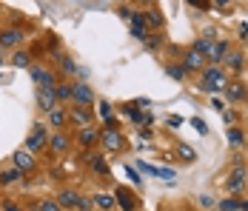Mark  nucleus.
Segmentation results:
<instances>
[{"instance_id": "obj_13", "label": "nucleus", "mask_w": 248, "mask_h": 211, "mask_svg": "<svg viewBox=\"0 0 248 211\" xmlns=\"http://www.w3.org/2000/svg\"><path fill=\"white\" fill-rule=\"evenodd\" d=\"M183 69H186V74H191V71H202L205 69V57H202L200 51H194V49H188V51L183 54Z\"/></svg>"}, {"instance_id": "obj_6", "label": "nucleus", "mask_w": 248, "mask_h": 211, "mask_svg": "<svg viewBox=\"0 0 248 211\" xmlns=\"http://www.w3.org/2000/svg\"><path fill=\"white\" fill-rule=\"evenodd\" d=\"M72 143H75L72 134H66L63 129H57L54 134H49V151L51 154H66V151L72 148Z\"/></svg>"}, {"instance_id": "obj_15", "label": "nucleus", "mask_w": 248, "mask_h": 211, "mask_svg": "<svg viewBox=\"0 0 248 211\" xmlns=\"http://www.w3.org/2000/svg\"><path fill=\"white\" fill-rule=\"evenodd\" d=\"M123 112L128 114V120L134 123V126H143V123H151V114H146L137 103H125L123 106Z\"/></svg>"}, {"instance_id": "obj_4", "label": "nucleus", "mask_w": 248, "mask_h": 211, "mask_svg": "<svg viewBox=\"0 0 248 211\" xmlns=\"http://www.w3.org/2000/svg\"><path fill=\"white\" fill-rule=\"evenodd\" d=\"M100 146H103L106 151H123L125 148V137L117 131V126H111V129L100 131Z\"/></svg>"}, {"instance_id": "obj_20", "label": "nucleus", "mask_w": 248, "mask_h": 211, "mask_svg": "<svg viewBox=\"0 0 248 211\" xmlns=\"http://www.w3.org/2000/svg\"><path fill=\"white\" fill-rule=\"evenodd\" d=\"M225 94H228L231 103H243V100H248V89L243 86V83H228V86H225Z\"/></svg>"}, {"instance_id": "obj_31", "label": "nucleus", "mask_w": 248, "mask_h": 211, "mask_svg": "<svg viewBox=\"0 0 248 211\" xmlns=\"http://www.w3.org/2000/svg\"><path fill=\"white\" fill-rule=\"evenodd\" d=\"M100 117L106 120V129H111V126H117V123H114V117H111V106H108L106 100L100 103Z\"/></svg>"}, {"instance_id": "obj_23", "label": "nucleus", "mask_w": 248, "mask_h": 211, "mask_svg": "<svg viewBox=\"0 0 248 211\" xmlns=\"http://www.w3.org/2000/svg\"><path fill=\"white\" fill-rule=\"evenodd\" d=\"M128 20H131V34L140 37V40H146V34H149V32H146V29H149V26H146V17H143V15H131Z\"/></svg>"}, {"instance_id": "obj_37", "label": "nucleus", "mask_w": 248, "mask_h": 211, "mask_svg": "<svg viewBox=\"0 0 248 211\" xmlns=\"http://www.w3.org/2000/svg\"><path fill=\"white\" fill-rule=\"evenodd\" d=\"M180 157H183L186 163H194V148H188V146H180Z\"/></svg>"}, {"instance_id": "obj_16", "label": "nucleus", "mask_w": 248, "mask_h": 211, "mask_svg": "<svg viewBox=\"0 0 248 211\" xmlns=\"http://www.w3.org/2000/svg\"><path fill=\"white\" fill-rule=\"evenodd\" d=\"M15 183H26V174L17 168V165L3 168V171H0V186H15Z\"/></svg>"}, {"instance_id": "obj_22", "label": "nucleus", "mask_w": 248, "mask_h": 211, "mask_svg": "<svg viewBox=\"0 0 248 211\" xmlns=\"http://www.w3.org/2000/svg\"><path fill=\"white\" fill-rule=\"evenodd\" d=\"M72 89H75L72 83H66V80H57L51 92H54V97H57V103H69V100H72Z\"/></svg>"}, {"instance_id": "obj_30", "label": "nucleus", "mask_w": 248, "mask_h": 211, "mask_svg": "<svg viewBox=\"0 0 248 211\" xmlns=\"http://www.w3.org/2000/svg\"><path fill=\"white\" fill-rule=\"evenodd\" d=\"M166 71H169V77H174V80H186V69H183V63H169L166 66Z\"/></svg>"}, {"instance_id": "obj_14", "label": "nucleus", "mask_w": 248, "mask_h": 211, "mask_svg": "<svg viewBox=\"0 0 248 211\" xmlns=\"http://www.w3.org/2000/svg\"><path fill=\"white\" fill-rule=\"evenodd\" d=\"M46 114H49V123L54 126V131H57V129H66V126H69V109H66L63 103H57V106H54L51 112H46Z\"/></svg>"}, {"instance_id": "obj_38", "label": "nucleus", "mask_w": 248, "mask_h": 211, "mask_svg": "<svg viewBox=\"0 0 248 211\" xmlns=\"http://www.w3.org/2000/svg\"><path fill=\"white\" fill-rule=\"evenodd\" d=\"M0 211H23V209H20L15 200H3V203H0Z\"/></svg>"}, {"instance_id": "obj_35", "label": "nucleus", "mask_w": 248, "mask_h": 211, "mask_svg": "<svg viewBox=\"0 0 248 211\" xmlns=\"http://www.w3.org/2000/svg\"><path fill=\"white\" fill-rule=\"evenodd\" d=\"M37 211H63V209H60L57 200H40L37 203Z\"/></svg>"}, {"instance_id": "obj_24", "label": "nucleus", "mask_w": 248, "mask_h": 211, "mask_svg": "<svg viewBox=\"0 0 248 211\" xmlns=\"http://www.w3.org/2000/svg\"><path fill=\"white\" fill-rule=\"evenodd\" d=\"M12 66H15V69H29V66H31V51H26V49H15V54H12Z\"/></svg>"}, {"instance_id": "obj_11", "label": "nucleus", "mask_w": 248, "mask_h": 211, "mask_svg": "<svg viewBox=\"0 0 248 211\" xmlns=\"http://www.w3.org/2000/svg\"><path fill=\"white\" fill-rule=\"evenodd\" d=\"M225 186H228V194H240V191L246 188V165L243 163L234 165V171L228 174V183H225Z\"/></svg>"}, {"instance_id": "obj_18", "label": "nucleus", "mask_w": 248, "mask_h": 211, "mask_svg": "<svg viewBox=\"0 0 248 211\" xmlns=\"http://www.w3.org/2000/svg\"><path fill=\"white\" fill-rule=\"evenodd\" d=\"M86 165L94 171V174H100V177H108L111 174V168H108V163L100 157V154H86Z\"/></svg>"}, {"instance_id": "obj_36", "label": "nucleus", "mask_w": 248, "mask_h": 211, "mask_svg": "<svg viewBox=\"0 0 248 211\" xmlns=\"http://www.w3.org/2000/svg\"><path fill=\"white\" fill-rule=\"evenodd\" d=\"M223 123L225 126H234L237 123V112L234 109H223Z\"/></svg>"}, {"instance_id": "obj_33", "label": "nucleus", "mask_w": 248, "mask_h": 211, "mask_svg": "<svg viewBox=\"0 0 248 211\" xmlns=\"http://www.w3.org/2000/svg\"><path fill=\"white\" fill-rule=\"evenodd\" d=\"M60 71H63V74H75L77 63L72 60V57H66V54H63V57H60Z\"/></svg>"}, {"instance_id": "obj_41", "label": "nucleus", "mask_w": 248, "mask_h": 211, "mask_svg": "<svg viewBox=\"0 0 248 211\" xmlns=\"http://www.w3.org/2000/svg\"><path fill=\"white\" fill-rule=\"evenodd\" d=\"M146 46H149V49H160V37H154V34H146Z\"/></svg>"}, {"instance_id": "obj_10", "label": "nucleus", "mask_w": 248, "mask_h": 211, "mask_svg": "<svg viewBox=\"0 0 248 211\" xmlns=\"http://www.w3.org/2000/svg\"><path fill=\"white\" fill-rule=\"evenodd\" d=\"M12 165H17L23 174H31V171L37 168V160H34V154H31L29 148H17V151L12 154Z\"/></svg>"}, {"instance_id": "obj_34", "label": "nucleus", "mask_w": 248, "mask_h": 211, "mask_svg": "<svg viewBox=\"0 0 248 211\" xmlns=\"http://www.w3.org/2000/svg\"><path fill=\"white\" fill-rule=\"evenodd\" d=\"M220 211H240V200H234V197H225V200H220V206H217Z\"/></svg>"}, {"instance_id": "obj_25", "label": "nucleus", "mask_w": 248, "mask_h": 211, "mask_svg": "<svg viewBox=\"0 0 248 211\" xmlns=\"http://www.w3.org/2000/svg\"><path fill=\"white\" fill-rule=\"evenodd\" d=\"M92 203H94L100 211H114V209H117V200H114V197H108V194H94V197H92Z\"/></svg>"}, {"instance_id": "obj_40", "label": "nucleus", "mask_w": 248, "mask_h": 211, "mask_svg": "<svg viewBox=\"0 0 248 211\" xmlns=\"http://www.w3.org/2000/svg\"><path fill=\"white\" fill-rule=\"evenodd\" d=\"M191 126L197 129L200 134H208V126H205V123H202V120H200V117H194V120H191Z\"/></svg>"}, {"instance_id": "obj_3", "label": "nucleus", "mask_w": 248, "mask_h": 211, "mask_svg": "<svg viewBox=\"0 0 248 211\" xmlns=\"http://www.w3.org/2000/svg\"><path fill=\"white\" fill-rule=\"evenodd\" d=\"M29 74H31V80H34L37 89H54V83H57L54 71L46 69V66H40V63H31L29 66Z\"/></svg>"}, {"instance_id": "obj_12", "label": "nucleus", "mask_w": 248, "mask_h": 211, "mask_svg": "<svg viewBox=\"0 0 248 211\" xmlns=\"http://www.w3.org/2000/svg\"><path fill=\"white\" fill-rule=\"evenodd\" d=\"M114 200H117V209H123V211H137V206H140V200L123 186L114 188Z\"/></svg>"}, {"instance_id": "obj_42", "label": "nucleus", "mask_w": 248, "mask_h": 211, "mask_svg": "<svg viewBox=\"0 0 248 211\" xmlns=\"http://www.w3.org/2000/svg\"><path fill=\"white\" fill-rule=\"evenodd\" d=\"M194 9H211V0H188Z\"/></svg>"}, {"instance_id": "obj_21", "label": "nucleus", "mask_w": 248, "mask_h": 211, "mask_svg": "<svg viewBox=\"0 0 248 211\" xmlns=\"http://www.w3.org/2000/svg\"><path fill=\"white\" fill-rule=\"evenodd\" d=\"M57 203H60V209H77V206H80V194H77V191H69V188H66V191H60V194H57Z\"/></svg>"}, {"instance_id": "obj_9", "label": "nucleus", "mask_w": 248, "mask_h": 211, "mask_svg": "<svg viewBox=\"0 0 248 211\" xmlns=\"http://www.w3.org/2000/svg\"><path fill=\"white\" fill-rule=\"evenodd\" d=\"M23 29H15V26H9V29H0V49H20L23 46Z\"/></svg>"}, {"instance_id": "obj_2", "label": "nucleus", "mask_w": 248, "mask_h": 211, "mask_svg": "<svg viewBox=\"0 0 248 211\" xmlns=\"http://www.w3.org/2000/svg\"><path fill=\"white\" fill-rule=\"evenodd\" d=\"M46 146H49V131H46V126H43V123H34L31 131H29V137H26V148L34 154V151H46Z\"/></svg>"}, {"instance_id": "obj_5", "label": "nucleus", "mask_w": 248, "mask_h": 211, "mask_svg": "<svg viewBox=\"0 0 248 211\" xmlns=\"http://www.w3.org/2000/svg\"><path fill=\"white\" fill-rule=\"evenodd\" d=\"M69 123H75L77 129L94 126V112H92V106H75V103H72V109H69Z\"/></svg>"}, {"instance_id": "obj_17", "label": "nucleus", "mask_w": 248, "mask_h": 211, "mask_svg": "<svg viewBox=\"0 0 248 211\" xmlns=\"http://www.w3.org/2000/svg\"><path fill=\"white\" fill-rule=\"evenodd\" d=\"M228 71H234V74H240V71L246 69V57H243V51H234V49H228V54L223 57Z\"/></svg>"}, {"instance_id": "obj_32", "label": "nucleus", "mask_w": 248, "mask_h": 211, "mask_svg": "<svg viewBox=\"0 0 248 211\" xmlns=\"http://www.w3.org/2000/svg\"><path fill=\"white\" fill-rule=\"evenodd\" d=\"M149 174H154V177H163V180H174V171L171 168H154V165H143Z\"/></svg>"}, {"instance_id": "obj_48", "label": "nucleus", "mask_w": 248, "mask_h": 211, "mask_svg": "<svg viewBox=\"0 0 248 211\" xmlns=\"http://www.w3.org/2000/svg\"><path fill=\"white\" fill-rule=\"evenodd\" d=\"M217 3H223V6H225V3H228V0H217Z\"/></svg>"}, {"instance_id": "obj_8", "label": "nucleus", "mask_w": 248, "mask_h": 211, "mask_svg": "<svg viewBox=\"0 0 248 211\" xmlns=\"http://www.w3.org/2000/svg\"><path fill=\"white\" fill-rule=\"evenodd\" d=\"M77 146L80 148H86V151H92L94 146H100V131L94 126H83V129H77Z\"/></svg>"}, {"instance_id": "obj_46", "label": "nucleus", "mask_w": 248, "mask_h": 211, "mask_svg": "<svg viewBox=\"0 0 248 211\" xmlns=\"http://www.w3.org/2000/svg\"><path fill=\"white\" fill-rule=\"evenodd\" d=\"M240 211H248V200H240Z\"/></svg>"}, {"instance_id": "obj_43", "label": "nucleus", "mask_w": 248, "mask_h": 211, "mask_svg": "<svg viewBox=\"0 0 248 211\" xmlns=\"http://www.w3.org/2000/svg\"><path fill=\"white\" fill-rule=\"evenodd\" d=\"M77 211H92V200H86V197H80V206Z\"/></svg>"}, {"instance_id": "obj_39", "label": "nucleus", "mask_w": 248, "mask_h": 211, "mask_svg": "<svg viewBox=\"0 0 248 211\" xmlns=\"http://www.w3.org/2000/svg\"><path fill=\"white\" fill-rule=\"evenodd\" d=\"M125 174H128V180H131V183H137V186H143V177H140V174H137V171H134L131 165L125 168Z\"/></svg>"}, {"instance_id": "obj_44", "label": "nucleus", "mask_w": 248, "mask_h": 211, "mask_svg": "<svg viewBox=\"0 0 248 211\" xmlns=\"http://www.w3.org/2000/svg\"><path fill=\"white\" fill-rule=\"evenodd\" d=\"M200 206H202V209H211V206H214V200H211L208 194H202V197H200Z\"/></svg>"}, {"instance_id": "obj_27", "label": "nucleus", "mask_w": 248, "mask_h": 211, "mask_svg": "<svg viewBox=\"0 0 248 211\" xmlns=\"http://www.w3.org/2000/svg\"><path fill=\"white\" fill-rule=\"evenodd\" d=\"M225 54H228V40H217V43H214V49H211V60L220 66Z\"/></svg>"}, {"instance_id": "obj_49", "label": "nucleus", "mask_w": 248, "mask_h": 211, "mask_svg": "<svg viewBox=\"0 0 248 211\" xmlns=\"http://www.w3.org/2000/svg\"><path fill=\"white\" fill-rule=\"evenodd\" d=\"M0 66H3V54H0Z\"/></svg>"}, {"instance_id": "obj_1", "label": "nucleus", "mask_w": 248, "mask_h": 211, "mask_svg": "<svg viewBox=\"0 0 248 211\" xmlns=\"http://www.w3.org/2000/svg\"><path fill=\"white\" fill-rule=\"evenodd\" d=\"M225 86H228V74H225L223 66H208V69H202V89L211 94H220L225 92Z\"/></svg>"}, {"instance_id": "obj_19", "label": "nucleus", "mask_w": 248, "mask_h": 211, "mask_svg": "<svg viewBox=\"0 0 248 211\" xmlns=\"http://www.w3.org/2000/svg\"><path fill=\"white\" fill-rule=\"evenodd\" d=\"M37 106H40V112H51L54 106H57V97L51 89H37Z\"/></svg>"}, {"instance_id": "obj_28", "label": "nucleus", "mask_w": 248, "mask_h": 211, "mask_svg": "<svg viewBox=\"0 0 248 211\" xmlns=\"http://www.w3.org/2000/svg\"><path fill=\"white\" fill-rule=\"evenodd\" d=\"M191 49H194V51H200V54L208 60V57H211V49H214V43H211L208 37H200V40H194V46H191Z\"/></svg>"}, {"instance_id": "obj_29", "label": "nucleus", "mask_w": 248, "mask_h": 211, "mask_svg": "<svg viewBox=\"0 0 248 211\" xmlns=\"http://www.w3.org/2000/svg\"><path fill=\"white\" fill-rule=\"evenodd\" d=\"M228 143H231V146H243V143H246V131L237 129V126H228Z\"/></svg>"}, {"instance_id": "obj_47", "label": "nucleus", "mask_w": 248, "mask_h": 211, "mask_svg": "<svg viewBox=\"0 0 248 211\" xmlns=\"http://www.w3.org/2000/svg\"><path fill=\"white\" fill-rule=\"evenodd\" d=\"M140 3H149V6H151V3H154V0H140Z\"/></svg>"}, {"instance_id": "obj_7", "label": "nucleus", "mask_w": 248, "mask_h": 211, "mask_svg": "<svg viewBox=\"0 0 248 211\" xmlns=\"http://www.w3.org/2000/svg\"><path fill=\"white\" fill-rule=\"evenodd\" d=\"M94 100H97V94L89 83H75V89H72V103L75 106H94Z\"/></svg>"}, {"instance_id": "obj_26", "label": "nucleus", "mask_w": 248, "mask_h": 211, "mask_svg": "<svg viewBox=\"0 0 248 211\" xmlns=\"http://www.w3.org/2000/svg\"><path fill=\"white\" fill-rule=\"evenodd\" d=\"M146 26L149 29H163V23H166V17H163V12H157V9H146Z\"/></svg>"}, {"instance_id": "obj_45", "label": "nucleus", "mask_w": 248, "mask_h": 211, "mask_svg": "<svg viewBox=\"0 0 248 211\" xmlns=\"http://www.w3.org/2000/svg\"><path fill=\"white\" fill-rule=\"evenodd\" d=\"M169 126H174V129H177V126H183V120H180V117H169Z\"/></svg>"}]
</instances>
